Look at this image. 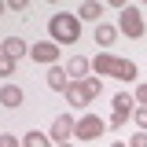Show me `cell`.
<instances>
[{
  "mask_svg": "<svg viewBox=\"0 0 147 147\" xmlns=\"http://www.w3.org/2000/svg\"><path fill=\"white\" fill-rule=\"evenodd\" d=\"M103 118H96V114H85L81 121H77V129H74V136L77 140H96V136H103Z\"/></svg>",
  "mask_w": 147,
  "mask_h": 147,
  "instance_id": "cell-4",
  "label": "cell"
},
{
  "mask_svg": "<svg viewBox=\"0 0 147 147\" xmlns=\"http://www.w3.org/2000/svg\"><path fill=\"white\" fill-rule=\"evenodd\" d=\"M48 33H52L55 44H77V37H81V18L70 15V11H59V15L48 18Z\"/></svg>",
  "mask_w": 147,
  "mask_h": 147,
  "instance_id": "cell-2",
  "label": "cell"
},
{
  "mask_svg": "<svg viewBox=\"0 0 147 147\" xmlns=\"http://www.w3.org/2000/svg\"><path fill=\"white\" fill-rule=\"evenodd\" d=\"M30 59H33V63H48V66H55V59H59V44H55V40H48V44L40 40V44L30 48Z\"/></svg>",
  "mask_w": 147,
  "mask_h": 147,
  "instance_id": "cell-6",
  "label": "cell"
},
{
  "mask_svg": "<svg viewBox=\"0 0 147 147\" xmlns=\"http://www.w3.org/2000/svg\"><path fill=\"white\" fill-rule=\"evenodd\" d=\"M4 55L18 63L22 55H30V48H26V40H22V37H7V40H4Z\"/></svg>",
  "mask_w": 147,
  "mask_h": 147,
  "instance_id": "cell-9",
  "label": "cell"
},
{
  "mask_svg": "<svg viewBox=\"0 0 147 147\" xmlns=\"http://www.w3.org/2000/svg\"><path fill=\"white\" fill-rule=\"evenodd\" d=\"M114 40H118V26L99 22V26H96V44H114Z\"/></svg>",
  "mask_w": 147,
  "mask_h": 147,
  "instance_id": "cell-12",
  "label": "cell"
},
{
  "mask_svg": "<svg viewBox=\"0 0 147 147\" xmlns=\"http://www.w3.org/2000/svg\"><path fill=\"white\" fill-rule=\"evenodd\" d=\"M74 129H77V121H74V114H59L52 121V144H70Z\"/></svg>",
  "mask_w": 147,
  "mask_h": 147,
  "instance_id": "cell-5",
  "label": "cell"
},
{
  "mask_svg": "<svg viewBox=\"0 0 147 147\" xmlns=\"http://www.w3.org/2000/svg\"><path fill=\"white\" fill-rule=\"evenodd\" d=\"M110 147H125V144H121V140H118V144H110Z\"/></svg>",
  "mask_w": 147,
  "mask_h": 147,
  "instance_id": "cell-24",
  "label": "cell"
},
{
  "mask_svg": "<svg viewBox=\"0 0 147 147\" xmlns=\"http://www.w3.org/2000/svg\"><path fill=\"white\" fill-rule=\"evenodd\" d=\"M63 70H66V77H74V81H85V74L92 70V59H85V55H70V63H66Z\"/></svg>",
  "mask_w": 147,
  "mask_h": 147,
  "instance_id": "cell-7",
  "label": "cell"
},
{
  "mask_svg": "<svg viewBox=\"0 0 147 147\" xmlns=\"http://www.w3.org/2000/svg\"><path fill=\"white\" fill-rule=\"evenodd\" d=\"M66 85H70L66 70H63V66H52V70H48V88L52 92H66Z\"/></svg>",
  "mask_w": 147,
  "mask_h": 147,
  "instance_id": "cell-11",
  "label": "cell"
},
{
  "mask_svg": "<svg viewBox=\"0 0 147 147\" xmlns=\"http://www.w3.org/2000/svg\"><path fill=\"white\" fill-rule=\"evenodd\" d=\"M55 147H74V144H55Z\"/></svg>",
  "mask_w": 147,
  "mask_h": 147,
  "instance_id": "cell-25",
  "label": "cell"
},
{
  "mask_svg": "<svg viewBox=\"0 0 147 147\" xmlns=\"http://www.w3.org/2000/svg\"><path fill=\"white\" fill-rule=\"evenodd\" d=\"M4 11H7V4H4V0H0V15H4Z\"/></svg>",
  "mask_w": 147,
  "mask_h": 147,
  "instance_id": "cell-23",
  "label": "cell"
},
{
  "mask_svg": "<svg viewBox=\"0 0 147 147\" xmlns=\"http://www.w3.org/2000/svg\"><path fill=\"white\" fill-rule=\"evenodd\" d=\"M125 121H129V114H118V110H114V114L107 118V129H121Z\"/></svg>",
  "mask_w": 147,
  "mask_h": 147,
  "instance_id": "cell-17",
  "label": "cell"
},
{
  "mask_svg": "<svg viewBox=\"0 0 147 147\" xmlns=\"http://www.w3.org/2000/svg\"><path fill=\"white\" fill-rule=\"evenodd\" d=\"M0 55H4V44H0Z\"/></svg>",
  "mask_w": 147,
  "mask_h": 147,
  "instance_id": "cell-26",
  "label": "cell"
},
{
  "mask_svg": "<svg viewBox=\"0 0 147 147\" xmlns=\"http://www.w3.org/2000/svg\"><path fill=\"white\" fill-rule=\"evenodd\" d=\"M118 30H121L125 37H144V15H140V7L129 4L125 11L118 15Z\"/></svg>",
  "mask_w": 147,
  "mask_h": 147,
  "instance_id": "cell-3",
  "label": "cell"
},
{
  "mask_svg": "<svg viewBox=\"0 0 147 147\" xmlns=\"http://www.w3.org/2000/svg\"><path fill=\"white\" fill-rule=\"evenodd\" d=\"M99 15H103V4H96V0H85V4L77 7V18H88V22H96Z\"/></svg>",
  "mask_w": 147,
  "mask_h": 147,
  "instance_id": "cell-13",
  "label": "cell"
},
{
  "mask_svg": "<svg viewBox=\"0 0 147 147\" xmlns=\"http://www.w3.org/2000/svg\"><path fill=\"white\" fill-rule=\"evenodd\" d=\"M92 70L107 74V77H118V81H136V74H140L132 59H118V55H110V52L96 55V59H92Z\"/></svg>",
  "mask_w": 147,
  "mask_h": 147,
  "instance_id": "cell-1",
  "label": "cell"
},
{
  "mask_svg": "<svg viewBox=\"0 0 147 147\" xmlns=\"http://www.w3.org/2000/svg\"><path fill=\"white\" fill-rule=\"evenodd\" d=\"M110 103H114V110H118V114H129V118H132V110H136V107H132V96H129V92H118Z\"/></svg>",
  "mask_w": 147,
  "mask_h": 147,
  "instance_id": "cell-14",
  "label": "cell"
},
{
  "mask_svg": "<svg viewBox=\"0 0 147 147\" xmlns=\"http://www.w3.org/2000/svg\"><path fill=\"white\" fill-rule=\"evenodd\" d=\"M132 103H144V107H147V85H136V96H132Z\"/></svg>",
  "mask_w": 147,
  "mask_h": 147,
  "instance_id": "cell-21",
  "label": "cell"
},
{
  "mask_svg": "<svg viewBox=\"0 0 147 147\" xmlns=\"http://www.w3.org/2000/svg\"><path fill=\"white\" fill-rule=\"evenodd\" d=\"M63 96H66V103H74V107H88V103H92L88 96H85V88H81V81H70Z\"/></svg>",
  "mask_w": 147,
  "mask_h": 147,
  "instance_id": "cell-8",
  "label": "cell"
},
{
  "mask_svg": "<svg viewBox=\"0 0 147 147\" xmlns=\"http://www.w3.org/2000/svg\"><path fill=\"white\" fill-rule=\"evenodd\" d=\"M0 147H18V140L11 136V132H0Z\"/></svg>",
  "mask_w": 147,
  "mask_h": 147,
  "instance_id": "cell-22",
  "label": "cell"
},
{
  "mask_svg": "<svg viewBox=\"0 0 147 147\" xmlns=\"http://www.w3.org/2000/svg\"><path fill=\"white\" fill-rule=\"evenodd\" d=\"M132 121H136L140 129H147V107H136V110H132Z\"/></svg>",
  "mask_w": 147,
  "mask_h": 147,
  "instance_id": "cell-18",
  "label": "cell"
},
{
  "mask_svg": "<svg viewBox=\"0 0 147 147\" xmlns=\"http://www.w3.org/2000/svg\"><path fill=\"white\" fill-rule=\"evenodd\" d=\"M125 147H147V132H132V140Z\"/></svg>",
  "mask_w": 147,
  "mask_h": 147,
  "instance_id": "cell-20",
  "label": "cell"
},
{
  "mask_svg": "<svg viewBox=\"0 0 147 147\" xmlns=\"http://www.w3.org/2000/svg\"><path fill=\"white\" fill-rule=\"evenodd\" d=\"M81 88H85V96H88V99H96L103 85H99V77H85V81H81Z\"/></svg>",
  "mask_w": 147,
  "mask_h": 147,
  "instance_id": "cell-16",
  "label": "cell"
},
{
  "mask_svg": "<svg viewBox=\"0 0 147 147\" xmlns=\"http://www.w3.org/2000/svg\"><path fill=\"white\" fill-rule=\"evenodd\" d=\"M0 103H4V107H22V88H18V85H4V88H0Z\"/></svg>",
  "mask_w": 147,
  "mask_h": 147,
  "instance_id": "cell-10",
  "label": "cell"
},
{
  "mask_svg": "<svg viewBox=\"0 0 147 147\" xmlns=\"http://www.w3.org/2000/svg\"><path fill=\"white\" fill-rule=\"evenodd\" d=\"M22 147H55V144H52V136H44V132H26Z\"/></svg>",
  "mask_w": 147,
  "mask_h": 147,
  "instance_id": "cell-15",
  "label": "cell"
},
{
  "mask_svg": "<svg viewBox=\"0 0 147 147\" xmlns=\"http://www.w3.org/2000/svg\"><path fill=\"white\" fill-rule=\"evenodd\" d=\"M11 70H15V59H7V55H0V77H7Z\"/></svg>",
  "mask_w": 147,
  "mask_h": 147,
  "instance_id": "cell-19",
  "label": "cell"
}]
</instances>
